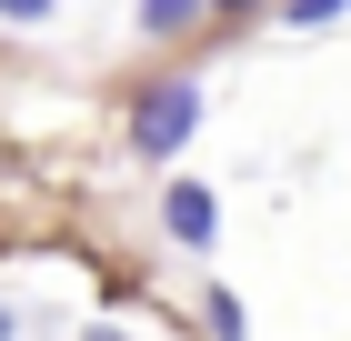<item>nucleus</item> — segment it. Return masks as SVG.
<instances>
[{"label":"nucleus","mask_w":351,"mask_h":341,"mask_svg":"<svg viewBox=\"0 0 351 341\" xmlns=\"http://www.w3.org/2000/svg\"><path fill=\"white\" fill-rule=\"evenodd\" d=\"M201 10H211V0H141V21H151V30H181V21H201Z\"/></svg>","instance_id":"7ed1b4c3"},{"label":"nucleus","mask_w":351,"mask_h":341,"mask_svg":"<svg viewBox=\"0 0 351 341\" xmlns=\"http://www.w3.org/2000/svg\"><path fill=\"white\" fill-rule=\"evenodd\" d=\"M0 341H10V311H0Z\"/></svg>","instance_id":"0eeeda50"},{"label":"nucleus","mask_w":351,"mask_h":341,"mask_svg":"<svg viewBox=\"0 0 351 341\" xmlns=\"http://www.w3.org/2000/svg\"><path fill=\"white\" fill-rule=\"evenodd\" d=\"M211 10H261V0H211Z\"/></svg>","instance_id":"423d86ee"},{"label":"nucleus","mask_w":351,"mask_h":341,"mask_svg":"<svg viewBox=\"0 0 351 341\" xmlns=\"http://www.w3.org/2000/svg\"><path fill=\"white\" fill-rule=\"evenodd\" d=\"M341 10H351V0H291V21H301V30H322V21H341Z\"/></svg>","instance_id":"39448f33"},{"label":"nucleus","mask_w":351,"mask_h":341,"mask_svg":"<svg viewBox=\"0 0 351 341\" xmlns=\"http://www.w3.org/2000/svg\"><path fill=\"white\" fill-rule=\"evenodd\" d=\"M51 10H60V0H0V21H10V30H40Z\"/></svg>","instance_id":"20e7f679"},{"label":"nucleus","mask_w":351,"mask_h":341,"mask_svg":"<svg viewBox=\"0 0 351 341\" xmlns=\"http://www.w3.org/2000/svg\"><path fill=\"white\" fill-rule=\"evenodd\" d=\"M90 341H121V331H90Z\"/></svg>","instance_id":"6e6552de"},{"label":"nucleus","mask_w":351,"mask_h":341,"mask_svg":"<svg viewBox=\"0 0 351 341\" xmlns=\"http://www.w3.org/2000/svg\"><path fill=\"white\" fill-rule=\"evenodd\" d=\"M191 121H201V80H161V91L131 110V141L161 161V151H181V141H191Z\"/></svg>","instance_id":"f257e3e1"},{"label":"nucleus","mask_w":351,"mask_h":341,"mask_svg":"<svg viewBox=\"0 0 351 341\" xmlns=\"http://www.w3.org/2000/svg\"><path fill=\"white\" fill-rule=\"evenodd\" d=\"M161 211H171V241H191V251L221 231V201H211L201 181H171V201H161Z\"/></svg>","instance_id":"f03ea898"}]
</instances>
